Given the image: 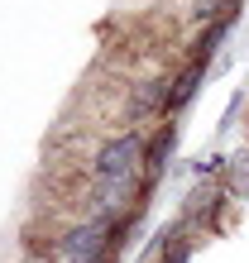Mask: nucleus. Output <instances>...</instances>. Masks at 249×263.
I'll return each mask as SVG.
<instances>
[{
    "label": "nucleus",
    "mask_w": 249,
    "mask_h": 263,
    "mask_svg": "<svg viewBox=\"0 0 249 263\" xmlns=\"http://www.w3.org/2000/svg\"><path fill=\"white\" fill-rule=\"evenodd\" d=\"M177 139H182L177 120H158V125H149V144H144V201L158 192V182L168 177L173 153H177Z\"/></svg>",
    "instance_id": "f257e3e1"
},
{
    "label": "nucleus",
    "mask_w": 249,
    "mask_h": 263,
    "mask_svg": "<svg viewBox=\"0 0 249 263\" xmlns=\"http://www.w3.org/2000/svg\"><path fill=\"white\" fill-rule=\"evenodd\" d=\"M206 77H211V63H201V58H182V67L173 72V86H168V120H177L187 105L201 96Z\"/></svg>",
    "instance_id": "f03ea898"
},
{
    "label": "nucleus",
    "mask_w": 249,
    "mask_h": 263,
    "mask_svg": "<svg viewBox=\"0 0 249 263\" xmlns=\"http://www.w3.org/2000/svg\"><path fill=\"white\" fill-rule=\"evenodd\" d=\"M221 187H225L230 201H249V148H244V153H225Z\"/></svg>",
    "instance_id": "7ed1b4c3"
},
{
    "label": "nucleus",
    "mask_w": 249,
    "mask_h": 263,
    "mask_svg": "<svg viewBox=\"0 0 249 263\" xmlns=\"http://www.w3.org/2000/svg\"><path fill=\"white\" fill-rule=\"evenodd\" d=\"M197 244H201V239H177L173 249H163L158 258H149V263H192V254H197Z\"/></svg>",
    "instance_id": "20e7f679"
},
{
    "label": "nucleus",
    "mask_w": 249,
    "mask_h": 263,
    "mask_svg": "<svg viewBox=\"0 0 249 263\" xmlns=\"http://www.w3.org/2000/svg\"><path fill=\"white\" fill-rule=\"evenodd\" d=\"M240 115H244V91H235V96H230V105H225V115H221V125H216V129H221V134H230Z\"/></svg>",
    "instance_id": "39448f33"
},
{
    "label": "nucleus",
    "mask_w": 249,
    "mask_h": 263,
    "mask_svg": "<svg viewBox=\"0 0 249 263\" xmlns=\"http://www.w3.org/2000/svg\"><path fill=\"white\" fill-rule=\"evenodd\" d=\"M244 148H249V129H244Z\"/></svg>",
    "instance_id": "423d86ee"
}]
</instances>
